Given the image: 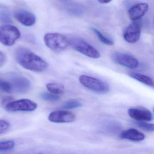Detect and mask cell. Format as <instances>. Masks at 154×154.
<instances>
[{
	"instance_id": "obj_1",
	"label": "cell",
	"mask_w": 154,
	"mask_h": 154,
	"mask_svg": "<svg viewBox=\"0 0 154 154\" xmlns=\"http://www.w3.org/2000/svg\"><path fill=\"white\" fill-rule=\"evenodd\" d=\"M14 55L18 64L28 70L41 72L48 68V64L44 60L26 48H18L15 51Z\"/></svg>"
},
{
	"instance_id": "obj_2",
	"label": "cell",
	"mask_w": 154,
	"mask_h": 154,
	"mask_svg": "<svg viewBox=\"0 0 154 154\" xmlns=\"http://www.w3.org/2000/svg\"><path fill=\"white\" fill-rule=\"evenodd\" d=\"M44 41L49 49L57 52L63 51L69 45L68 38L63 34L57 33L45 34Z\"/></svg>"
},
{
	"instance_id": "obj_3",
	"label": "cell",
	"mask_w": 154,
	"mask_h": 154,
	"mask_svg": "<svg viewBox=\"0 0 154 154\" xmlns=\"http://www.w3.org/2000/svg\"><path fill=\"white\" fill-rule=\"evenodd\" d=\"M68 39L69 45L78 52L92 58L97 59L100 57L98 51L82 39L75 36Z\"/></svg>"
},
{
	"instance_id": "obj_4",
	"label": "cell",
	"mask_w": 154,
	"mask_h": 154,
	"mask_svg": "<svg viewBox=\"0 0 154 154\" xmlns=\"http://www.w3.org/2000/svg\"><path fill=\"white\" fill-rule=\"evenodd\" d=\"M81 84L90 90L99 94H106L109 91V86L107 83L93 77L87 75L80 76Z\"/></svg>"
},
{
	"instance_id": "obj_5",
	"label": "cell",
	"mask_w": 154,
	"mask_h": 154,
	"mask_svg": "<svg viewBox=\"0 0 154 154\" xmlns=\"http://www.w3.org/2000/svg\"><path fill=\"white\" fill-rule=\"evenodd\" d=\"M20 35L19 29L13 25L6 24L0 27V42L5 46H13Z\"/></svg>"
},
{
	"instance_id": "obj_6",
	"label": "cell",
	"mask_w": 154,
	"mask_h": 154,
	"mask_svg": "<svg viewBox=\"0 0 154 154\" xmlns=\"http://www.w3.org/2000/svg\"><path fill=\"white\" fill-rule=\"evenodd\" d=\"M37 106V104L30 99H21L10 101L5 105V108L10 112H32L34 111Z\"/></svg>"
},
{
	"instance_id": "obj_7",
	"label": "cell",
	"mask_w": 154,
	"mask_h": 154,
	"mask_svg": "<svg viewBox=\"0 0 154 154\" xmlns=\"http://www.w3.org/2000/svg\"><path fill=\"white\" fill-rule=\"evenodd\" d=\"M9 82L12 88L13 91L20 94H24L29 91L31 88V83L27 78L16 73L10 75Z\"/></svg>"
},
{
	"instance_id": "obj_8",
	"label": "cell",
	"mask_w": 154,
	"mask_h": 154,
	"mask_svg": "<svg viewBox=\"0 0 154 154\" xmlns=\"http://www.w3.org/2000/svg\"><path fill=\"white\" fill-rule=\"evenodd\" d=\"M112 58L116 64L130 69H135L139 65L137 59L132 55L123 52H114L112 55Z\"/></svg>"
},
{
	"instance_id": "obj_9",
	"label": "cell",
	"mask_w": 154,
	"mask_h": 154,
	"mask_svg": "<svg viewBox=\"0 0 154 154\" xmlns=\"http://www.w3.org/2000/svg\"><path fill=\"white\" fill-rule=\"evenodd\" d=\"M141 32V23L139 20L134 21L125 29L123 37L128 43H136L140 39Z\"/></svg>"
},
{
	"instance_id": "obj_10",
	"label": "cell",
	"mask_w": 154,
	"mask_h": 154,
	"mask_svg": "<svg viewBox=\"0 0 154 154\" xmlns=\"http://www.w3.org/2000/svg\"><path fill=\"white\" fill-rule=\"evenodd\" d=\"M75 115L68 110H57L51 112L48 116L50 122L54 123H70L76 120Z\"/></svg>"
},
{
	"instance_id": "obj_11",
	"label": "cell",
	"mask_w": 154,
	"mask_h": 154,
	"mask_svg": "<svg viewBox=\"0 0 154 154\" xmlns=\"http://www.w3.org/2000/svg\"><path fill=\"white\" fill-rule=\"evenodd\" d=\"M128 114L131 118L137 122H148L153 118L151 111L144 108H132L128 109Z\"/></svg>"
},
{
	"instance_id": "obj_12",
	"label": "cell",
	"mask_w": 154,
	"mask_h": 154,
	"mask_svg": "<svg viewBox=\"0 0 154 154\" xmlns=\"http://www.w3.org/2000/svg\"><path fill=\"white\" fill-rule=\"evenodd\" d=\"M14 16L18 21L24 26H32L36 21L35 15L24 9H17L14 11Z\"/></svg>"
},
{
	"instance_id": "obj_13",
	"label": "cell",
	"mask_w": 154,
	"mask_h": 154,
	"mask_svg": "<svg viewBox=\"0 0 154 154\" xmlns=\"http://www.w3.org/2000/svg\"><path fill=\"white\" fill-rule=\"evenodd\" d=\"M149 9V5L146 3H140L131 7L128 10L129 18L132 20H138L143 17Z\"/></svg>"
},
{
	"instance_id": "obj_14",
	"label": "cell",
	"mask_w": 154,
	"mask_h": 154,
	"mask_svg": "<svg viewBox=\"0 0 154 154\" xmlns=\"http://www.w3.org/2000/svg\"><path fill=\"white\" fill-rule=\"evenodd\" d=\"M120 138L133 142H139L143 141L145 136L143 133L138 130L134 128H130L122 132L120 134Z\"/></svg>"
},
{
	"instance_id": "obj_15",
	"label": "cell",
	"mask_w": 154,
	"mask_h": 154,
	"mask_svg": "<svg viewBox=\"0 0 154 154\" xmlns=\"http://www.w3.org/2000/svg\"><path fill=\"white\" fill-rule=\"evenodd\" d=\"M128 75L132 78L135 79L146 86L154 88V81L150 77L141 73L136 72H130Z\"/></svg>"
},
{
	"instance_id": "obj_16",
	"label": "cell",
	"mask_w": 154,
	"mask_h": 154,
	"mask_svg": "<svg viewBox=\"0 0 154 154\" xmlns=\"http://www.w3.org/2000/svg\"><path fill=\"white\" fill-rule=\"evenodd\" d=\"M66 11L70 15L73 16H80L83 14V9L81 5L77 3L66 4Z\"/></svg>"
},
{
	"instance_id": "obj_17",
	"label": "cell",
	"mask_w": 154,
	"mask_h": 154,
	"mask_svg": "<svg viewBox=\"0 0 154 154\" xmlns=\"http://www.w3.org/2000/svg\"><path fill=\"white\" fill-rule=\"evenodd\" d=\"M47 88L50 93L55 95H60L65 91V86L60 83H49L47 84Z\"/></svg>"
},
{
	"instance_id": "obj_18",
	"label": "cell",
	"mask_w": 154,
	"mask_h": 154,
	"mask_svg": "<svg viewBox=\"0 0 154 154\" xmlns=\"http://www.w3.org/2000/svg\"><path fill=\"white\" fill-rule=\"evenodd\" d=\"M91 30L93 31L95 34H96L97 38L99 39L101 42L108 46H112L114 45V42L113 40L104 36L99 30H97L96 28H92V27L91 28Z\"/></svg>"
},
{
	"instance_id": "obj_19",
	"label": "cell",
	"mask_w": 154,
	"mask_h": 154,
	"mask_svg": "<svg viewBox=\"0 0 154 154\" xmlns=\"http://www.w3.org/2000/svg\"><path fill=\"white\" fill-rule=\"evenodd\" d=\"M82 104L77 99H70L66 101L64 105H62V108L63 109H74V108H78L82 106Z\"/></svg>"
},
{
	"instance_id": "obj_20",
	"label": "cell",
	"mask_w": 154,
	"mask_h": 154,
	"mask_svg": "<svg viewBox=\"0 0 154 154\" xmlns=\"http://www.w3.org/2000/svg\"><path fill=\"white\" fill-rule=\"evenodd\" d=\"M40 97L42 99L45 101L51 102H57L59 101L60 98L59 95L47 92H44L41 94Z\"/></svg>"
},
{
	"instance_id": "obj_21",
	"label": "cell",
	"mask_w": 154,
	"mask_h": 154,
	"mask_svg": "<svg viewBox=\"0 0 154 154\" xmlns=\"http://www.w3.org/2000/svg\"><path fill=\"white\" fill-rule=\"evenodd\" d=\"M14 142L12 140L0 141V152L11 151L14 146Z\"/></svg>"
},
{
	"instance_id": "obj_22",
	"label": "cell",
	"mask_w": 154,
	"mask_h": 154,
	"mask_svg": "<svg viewBox=\"0 0 154 154\" xmlns=\"http://www.w3.org/2000/svg\"><path fill=\"white\" fill-rule=\"evenodd\" d=\"M136 125L141 129L147 132H154V124L147 122H137L136 121Z\"/></svg>"
},
{
	"instance_id": "obj_23",
	"label": "cell",
	"mask_w": 154,
	"mask_h": 154,
	"mask_svg": "<svg viewBox=\"0 0 154 154\" xmlns=\"http://www.w3.org/2000/svg\"><path fill=\"white\" fill-rule=\"evenodd\" d=\"M0 89L7 93H11L13 92L12 88L11 83L8 80L3 79L0 77Z\"/></svg>"
},
{
	"instance_id": "obj_24",
	"label": "cell",
	"mask_w": 154,
	"mask_h": 154,
	"mask_svg": "<svg viewBox=\"0 0 154 154\" xmlns=\"http://www.w3.org/2000/svg\"><path fill=\"white\" fill-rule=\"evenodd\" d=\"M0 21L2 22L9 23L12 21L10 14L5 10L0 11Z\"/></svg>"
},
{
	"instance_id": "obj_25",
	"label": "cell",
	"mask_w": 154,
	"mask_h": 154,
	"mask_svg": "<svg viewBox=\"0 0 154 154\" xmlns=\"http://www.w3.org/2000/svg\"><path fill=\"white\" fill-rule=\"evenodd\" d=\"M10 127L9 122L4 120H0V135L8 131Z\"/></svg>"
},
{
	"instance_id": "obj_26",
	"label": "cell",
	"mask_w": 154,
	"mask_h": 154,
	"mask_svg": "<svg viewBox=\"0 0 154 154\" xmlns=\"http://www.w3.org/2000/svg\"><path fill=\"white\" fill-rule=\"evenodd\" d=\"M6 56L4 53L0 51V67L3 66L6 62Z\"/></svg>"
},
{
	"instance_id": "obj_27",
	"label": "cell",
	"mask_w": 154,
	"mask_h": 154,
	"mask_svg": "<svg viewBox=\"0 0 154 154\" xmlns=\"http://www.w3.org/2000/svg\"><path fill=\"white\" fill-rule=\"evenodd\" d=\"M101 4H107L110 2L111 1H108V0H99L98 1Z\"/></svg>"
},
{
	"instance_id": "obj_28",
	"label": "cell",
	"mask_w": 154,
	"mask_h": 154,
	"mask_svg": "<svg viewBox=\"0 0 154 154\" xmlns=\"http://www.w3.org/2000/svg\"><path fill=\"white\" fill-rule=\"evenodd\" d=\"M153 110H154V108Z\"/></svg>"
}]
</instances>
